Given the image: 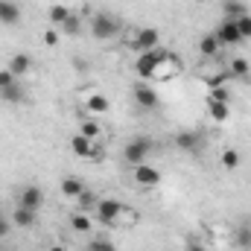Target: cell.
<instances>
[{
	"label": "cell",
	"mask_w": 251,
	"mask_h": 251,
	"mask_svg": "<svg viewBox=\"0 0 251 251\" xmlns=\"http://www.w3.org/2000/svg\"><path fill=\"white\" fill-rule=\"evenodd\" d=\"M9 228H12V219L9 216H0V240L9 237Z\"/></svg>",
	"instance_id": "cell-36"
},
{
	"label": "cell",
	"mask_w": 251,
	"mask_h": 251,
	"mask_svg": "<svg viewBox=\"0 0 251 251\" xmlns=\"http://www.w3.org/2000/svg\"><path fill=\"white\" fill-rule=\"evenodd\" d=\"M152 149H155L152 137H134V140L123 149V161H126V164H131V167H140V164H146V161H149Z\"/></svg>",
	"instance_id": "cell-3"
},
{
	"label": "cell",
	"mask_w": 251,
	"mask_h": 251,
	"mask_svg": "<svg viewBox=\"0 0 251 251\" xmlns=\"http://www.w3.org/2000/svg\"><path fill=\"white\" fill-rule=\"evenodd\" d=\"M120 32H123V24H120L114 15L97 12V15L91 18V35H94L97 41H111V38H117Z\"/></svg>",
	"instance_id": "cell-1"
},
{
	"label": "cell",
	"mask_w": 251,
	"mask_h": 251,
	"mask_svg": "<svg viewBox=\"0 0 251 251\" xmlns=\"http://www.w3.org/2000/svg\"><path fill=\"white\" fill-rule=\"evenodd\" d=\"M70 228H73L76 234H88V231H91V219H88L82 210H76V213L70 216Z\"/></svg>",
	"instance_id": "cell-25"
},
{
	"label": "cell",
	"mask_w": 251,
	"mask_h": 251,
	"mask_svg": "<svg viewBox=\"0 0 251 251\" xmlns=\"http://www.w3.org/2000/svg\"><path fill=\"white\" fill-rule=\"evenodd\" d=\"M126 213H128V207H126L123 201H117V199H100L97 201V216L105 225H117Z\"/></svg>",
	"instance_id": "cell-4"
},
{
	"label": "cell",
	"mask_w": 251,
	"mask_h": 251,
	"mask_svg": "<svg viewBox=\"0 0 251 251\" xmlns=\"http://www.w3.org/2000/svg\"><path fill=\"white\" fill-rule=\"evenodd\" d=\"M158 44H161V32H158V29H152V26L137 29V32H134V38H131V47H134L137 53H149V50H155Z\"/></svg>",
	"instance_id": "cell-6"
},
{
	"label": "cell",
	"mask_w": 251,
	"mask_h": 251,
	"mask_svg": "<svg viewBox=\"0 0 251 251\" xmlns=\"http://www.w3.org/2000/svg\"><path fill=\"white\" fill-rule=\"evenodd\" d=\"M199 146H201V134L199 131H178L176 134V149L178 152L193 155V152H199Z\"/></svg>",
	"instance_id": "cell-10"
},
{
	"label": "cell",
	"mask_w": 251,
	"mask_h": 251,
	"mask_svg": "<svg viewBox=\"0 0 251 251\" xmlns=\"http://www.w3.org/2000/svg\"><path fill=\"white\" fill-rule=\"evenodd\" d=\"M170 53L167 50H161V47H155V50H149V53H140L137 56V62H134V73L140 76V79H155V73H158V64L164 62Z\"/></svg>",
	"instance_id": "cell-2"
},
{
	"label": "cell",
	"mask_w": 251,
	"mask_h": 251,
	"mask_svg": "<svg viewBox=\"0 0 251 251\" xmlns=\"http://www.w3.org/2000/svg\"><path fill=\"white\" fill-rule=\"evenodd\" d=\"M219 164H222L225 170H237V167L243 164V155H240V149H234V146L222 149V155H219Z\"/></svg>",
	"instance_id": "cell-20"
},
{
	"label": "cell",
	"mask_w": 251,
	"mask_h": 251,
	"mask_svg": "<svg viewBox=\"0 0 251 251\" xmlns=\"http://www.w3.org/2000/svg\"><path fill=\"white\" fill-rule=\"evenodd\" d=\"M59 29H62L64 35H79V32H82V18H79V15H70Z\"/></svg>",
	"instance_id": "cell-27"
},
{
	"label": "cell",
	"mask_w": 251,
	"mask_h": 251,
	"mask_svg": "<svg viewBox=\"0 0 251 251\" xmlns=\"http://www.w3.org/2000/svg\"><path fill=\"white\" fill-rule=\"evenodd\" d=\"M207 100H213V102H231V91L222 85V88H210V97Z\"/></svg>",
	"instance_id": "cell-30"
},
{
	"label": "cell",
	"mask_w": 251,
	"mask_h": 251,
	"mask_svg": "<svg viewBox=\"0 0 251 251\" xmlns=\"http://www.w3.org/2000/svg\"><path fill=\"white\" fill-rule=\"evenodd\" d=\"M79 134H85V137L97 140V137L102 134V126L97 123V120H85V123H79Z\"/></svg>",
	"instance_id": "cell-26"
},
{
	"label": "cell",
	"mask_w": 251,
	"mask_h": 251,
	"mask_svg": "<svg viewBox=\"0 0 251 251\" xmlns=\"http://www.w3.org/2000/svg\"><path fill=\"white\" fill-rule=\"evenodd\" d=\"M85 108H88L91 114H105V111H108V97H105V94H91L88 102H85Z\"/></svg>",
	"instance_id": "cell-21"
},
{
	"label": "cell",
	"mask_w": 251,
	"mask_h": 251,
	"mask_svg": "<svg viewBox=\"0 0 251 251\" xmlns=\"http://www.w3.org/2000/svg\"><path fill=\"white\" fill-rule=\"evenodd\" d=\"M0 100L3 102H12V105H21V102H26V88L21 82H15V85H9V88L0 91Z\"/></svg>",
	"instance_id": "cell-17"
},
{
	"label": "cell",
	"mask_w": 251,
	"mask_h": 251,
	"mask_svg": "<svg viewBox=\"0 0 251 251\" xmlns=\"http://www.w3.org/2000/svg\"><path fill=\"white\" fill-rule=\"evenodd\" d=\"M47 251H67L64 246H53V249H47Z\"/></svg>",
	"instance_id": "cell-38"
},
{
	"label": "cell",
	"mask_w": 251,
	"mask_h": 251,
	"mask_svg": "<svg viewBox=\"0 0 251 251\" xmlns=\"http://www.w3.org/2000/svg\"><path fill=\"white\" fill-rule=\"evenodd\" d=\"M9 70L21 79V76H26L29 70H32V56L29 53H15L12 59H9Z\"/></svg>",
	"instance_id": "cell-15"
},
{
	"label": "cell",
	"mask_w": 251,
	"mask_h": 251,
	"mask_svg": "<svg viewBox=\"0 0 251 251\" xmlns=\"http://www.w3.org/2000/svg\"><path fill=\"white\" fill-rule=\"evenodd\" d=\"M100 199H97V193H91V190H85L82 196H79V207H91V204H97Z\"/></svg>",
	"instance_id": "cell-35"
},
{
	"label": "cell",
	"mask_w": 251,
	"mask_h": 251,
	"mask_svg": "<svg viewBox=\"0 0 251 251\" xmlns=\"http://www.w3.org/2000/svg\"><path fill=\"white\" fill-rule=\"evenodd\" d=\"M207 114H210L213 123H225V120L231 117V108H228V102H213V100H207Z\"/></svg>",
	"instance_id": "cell-19"
},
{
	"label": "cell",
	"mask_w": 251,
	"mask_h": 251,
	"mask_svg": "<svg viewBox=\"0 0 251 251\" xmlns=\"http://www.w3.org/2000/svg\"><path fill=\"white\" fill-rule=\"evenodd\" d=\"M222 9H225V15H228L231 21H237V18L249 15V6H246L243 0H225V3H222Z\"/></svg>",
	"instance_id": "cell-23"
},
{
	"label": "cell",
	"mask_w": 251,
	"mask_h": 251,
	"mask_svg": "<svg viewBox=\"0 0 251 251\" xmlns=\"http://www.w3.org/2000/svg\"><path fill=\"white\" fill-rule=\"evenodd\" d=\"M9 219H12V225H18V228H32V225L38 222V210H29V207H21V204H18Z\"/></svg>",
	"instance_id": "cell-12"
},
{
	"label": "cell",
	"mask_w": 251,
	"mask_h": 251,
	"mask_svg": "<svg viewBox=\"0 0 251 251\" xmlns=\"http://www.w3.org/2000/svg\"><path fill=\"white\" fill-rule=\"evenodd\" d=\"M178 73H181V62H178V56H176V53H170L164 62L158 64L155 79H173V76H178Z\"/></svg>",
	"instance_id": "cell-14"
},
{
	"label": "cell",
	"mask_w": 251,
	"mask_h": 251,
	"mask_svg": "<svg viewBox=\"0 0 251 251\" xmlns=\"http://www.w3.org/2000/svg\"><path fill=\"white\" fill-rule=\"evenodd\" d=\"M18 204L21 207H29V210H38L44 204V190L35 187V184H26V187L18 193Z\"/></svg>",
	"instance_id": "cell-7"
},
{
	"label": "cell",
	"mask_w": 251,
	"mask_h": 251,
	"mask_svg": "<svg viewBox=\"0 0 251 251\" xmlns=\"http://www.w3.org/2000/svg\"><path fill=\"white\" fill-rule=\"evenodd\" d=\"M237 29H240V35H243V38H251V15L237 18Z\"/></svg>",
	"instance_id": "cell-32"
},
{
	"label": "cell",
	"mask_w": 251,
	"mask_h": 251,
	"mask_svg": "<svg viewBox=\"0 0 251 251\" xmlns=\"http://www.w3.org/2000/svg\"><path fill=\"white\" fill-rule=\"evenodd\" d=\"M59 38H62L59 26H53V29H47V32H44V44H47V47H56V44H59Z\"/></svg>",
	"instance_id": "cell-33"
},
{
	"label": "cell",
	"mask_w": 251,
	"mask_h": 251,
	"mask_svg": "<svg viewBox=\"0 0 251 251\" xmlns=\"http://www.w3.org/2000/svg\"><path fill=\"white\" fill-rule=\"evenodd\" d=\"M70 149H73V155H79V158H97V155H100V146H97L91 137H85V134H73Z\"/></svg>",
	"instance_id": "cell-8"
},
{
	"label": "cell",
	"mask_w": 251,
	"mask_h": 251,
	"mask_svg": "<svg viewBox=\"0 0 251 251\" xmlns=\"http://www.w3.org/2000/svg\"><path fill=\"white\" fill-rule=\"evenodd\" d=\"M0 24H6V26L21 24V6L12 0H0Z\"/></svg>",
	"instance_id": "cell-13"
},
{
	"label": "cell",
	"mask_w": 251,
	"mask_h": 251,
	"mask_svg": "<svg viewBox=\"0 0 251 251\" xmlns=\"http://www.w3.org/2000/svg\"><path fill=\"white\" fill-rule=\"evenodd\" d=\"M213 35H216V41H219L222 47H237V44L243 41V35H240V29H237V21H231V18H225V21L213 29Z\"/></svg>",
	"instance_id": "cell-5"
},
{
	"label": "cell",
	"mask_w": 251,
	"mask_h": 251,
	"mask_svg": "<svg viewBox=\"0 0 251 251\" xmlns=\"http://www.w3.org/2000/svg\"><path fill=\"white\" fill-rule=\"evenodd\" d=\"M134 102L140 108H158V94L155 88H149V82H137L134 85Z\"/></svg>",
	"instance_id": "cell-9"
},
{
	"label": "cell",
	"mask_w": 251,
	"mask_h": 251,
	"mask_svg": "<svg viewBox=\"0 0 251 251\" xmlns=\"http://www.w3.org/2000/svg\"><path fill=\"white\" fill-rule=\"evenodd\" d=\"M219 50H222V44L216 41V35L210 32V35H204L201 41H199V53L204 56V59H216L219 56Z\"/></svg>",
	"instance_id": "cell-18"
},
{
	"label": "cell",
	"mask_w": 251,
	"mask_h": 251,
	"mask_svg": "<svg viewBox=\"0 0 251 251\" xmlns=\"http://www.w3.org/2000/svg\"><path fill=\"white\" fill-rule=\"evenodd\" d=\"M62 193L67 196V199H79V196L85 193L82 178H64V181H62Z\"/></svg>",
	"instance_id": "cell-24"
},
{
	"label": "cell",
	"mask_w": 251,
	"mask_h": 251,
	"mask_svg": "<svg viewBox=\"0 0 251 251\" xmlns=\"http://www.w3.org/2000/svg\"><path fill=\"white\" fill-rule=\"evenodd\" d=\"M134 181L140 184V187H155L158 181H161V173L155 170V167H149V164H140V167H134Z\"/></svg>",
	"instance_id": "cell-11"
},
{
	"label": "cell",
	"mask_w": 251,
	"mask_h": 251,
	"mask_svg": "<svg viewBox=\"0 0 251 251\" xmlns=\"http://www.w3.org/2000/svg\"><path fill=\"white\" fill-rule=\"evenodd\" d=\"M85 251H117V246L111 243V240H102V237H97V240H91Z\"/></svg>",
	"instance_id": "cell-28"
},
{
	"label": "cell",
	"mask_w": 251,
	"mask_h": 251,
	"mask_svg": "<svg viewBox=\"0 0 251 251\" xmlns=\"http://www.w3.org/2000/svg\"><path fill=\"white\" fill-rule=\"evenodd\" d=\"M237 246H240V249H251V228L249 225H243V228L237 231Z\"/></svg>",
	"instance_id": "cell-31"
},
{
	"label": "cell",
	"mask_w": 251,
	"mask_h": 251,
	"mask_svg": "<svg viewBox=\"0 0 251 251\" xmlns=\"http://www.w3.org/2000/svg\"><path fill=\"white\" fill-rule=\"evenodd\" d=\"M47 15H50V24H53V26H62V24L70 18V15H73V12H70V6H64V3H53Z\"/></svg>",
	"instance_id": "cell-22"
},
{
	"label": "cell",
	"mask_w": 251,
	"mask_h": 251,
	"mask_svg": "<svg viewBox=\"0 0 251 251\" xmlns=\"http://www.w3.org/2000/svg\"><path fill=\"white\" fill-rule=\"evenodd\" d=\"M228 73H231V79H246V82H249V79H251L249 59H246V56H234L231 64H228Z\"/></svg>",
	"instance_id": "cell-16"
},
{
	"label": "cell",
	"mask_w": 251,
	"mask_h": 251,
	"mask_svg": "<svg viewBox=\"0 0 251 251\" xmlns=\"http://www.w3.org/2000/svg\"><path fill=\"white\" fill-rule=\"evenodd\" d=\"M15 82H18V76H15L9 67H6V70H0V91H3V88H9V85H15Z\"/></svg>",
	"instance_id": "cell-34"
},
{
	"label": "cell",
	"mask_w": 251,
	"mask_h": 251,
	"mask_svg": "<svg viewBox=\"0 0 251 251\" xmlns=\"http://www.w3.org/2000/svg\"><path fill=\"white\" fill-rule=\"evenodd\" d=\"M196 3H204V0H196Z\"/></svg>",
	"instance_id": "cell-39"
},
{
	"label": "cell",
	"mask_w": 251,
	"mask_h": 251,
	"mask_svg": "<svg viewBox=\"0 0 251 251\" xmlns=\"http://www.w3.org/2000/svg\"><path fill=\"white\" fill-rule=\"evenodd\" d=\"M228 79H231V73L228 70H219V73L207 76V88H222V85H228Z\"/></svg>",
	"instance_id": "cell-29"
},
{
	"label": "cell",
	"mask_w": 251,
	"mask_h": 251,
	"mask_svg": "<svg viewBox=\"0 0 251 251\" xmlns=\"http://www.w3.org/2000/svg\"><path fill=\"white\" fill-rule=\"evenodd\" d=\"M184 251H207V249H204V243H199V240H187V243H184Z\"/></svg>",
	"instance_id": "cell-37"
}]
</instances>
